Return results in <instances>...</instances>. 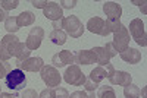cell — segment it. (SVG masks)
Returning a JSON list of instances; mask_svg holds the SVG:
<instances>
[{
  "label": "cell",
  "instance_id": "6da1fadb",
  "mask_svg": "<svg viewBox=\"0 0 147 98\" xmlns=\"http://www.w3.org/2000/svg\"><path fill=\"white\" fill-rule=\"evenodd\" d=\"M5 87H7L9 89H13L15 92L24 89V87H27V78L24 75V70L16 67L7 72L5 76Z\"/></svg>",
  "mask_w": 147,
  "mask_h": 98
},
{
  "label": "cell",
  "instance_id": "7a4b0ae2",
  "mask_svg": "<svg viewBox=\"0 0 147 98\" xmlns=\"http://www.w3.org/2000/svg\"><path fill=\"white\" fill-rule=\"evenodd\" d=\"M18 43H19V38L15 37L13 34H7L3 37L2 43H0V60L2 62H7L13 56Z\"/></svg>",
  "mask_w": 147,
  "mask_h": 98
},
{
  "label": "cell",
  "instance_id": "3957f363",
  "mask_svg": "<svg viewBox=\"0 0 147 98\" xmlns=\"http://www.w3.org/2000/svg\"><path fill=\"white\" fill-rule=\"evenodd\" d=\"M62 28H65L66 34L71 35L72 38H80V37H82L84 34V25L81 23V21L77 18V16H65L62 19Z\"/></svg>",
  "mask_w": 147,
  "mask_h": 98
},
{
  "label": "cell",
  "instance_id": "277c9868",
  "mask_svg": "<svg viewBox=\"0 0 147 98\" xmlns=\"http://www.w3.org/2000/svg\"><path fill=\"white\" fill-rule=\"evenodd\" d=\"M112 45H113L116 53H122L128 48V45H129V32H128V28L125 25H121L113 32Z\"/></svg>",
  "mask_w": 147,
  "mask_h": 98
},
{
  "label": "cell",
  "instance_id": "5b68a950",
  "mask_svg": "<svg viewBox=\"0 0 147 98\" xmlns=\"http://www.w3.org/2000/svg\"><path fill=\"white\" fill-rule=\"evenodd\" d=\"M40 76L43 82L50 88H57L60 82H62V76L59 75V72L55 66H43L40 70Z\"/></svg>",
  "mask_w": 147,
  "mask_h": 98
},
{
  "label": "cell",
  "instance_id": "8992f818",
  "mask_svg": "<svg viewBox=\"0 0 147 98\" xmlns=\"http://www.w3.org/2000/svg\"><path fill=\"white\" fill-rule=\"evenodd\" d=\"M129 34L132 37V40L136 41L138 45L141 47H146L147 45V35H146V31H144V23L141 19H132L131 23H129Z\"/></svg>",
  "mask_w": 147,
  "mask_h": 98
},
{
  "label": "cell",
  "instance_id": "52a82bcc",
  "mask_svg": "<svg viewBox=\"0 0 147 98\" xmlns=\"http://www.w3.org/2000/svg\"><path fill=\"white\" fill-rule=\"evenodd\" d=\"M63 79L69 83V85H74V87H81V85L85 83V81H87V78H85V75L81 72V69L77 66V65H71L65 75H63Z\"/></svg>",
  "mask_w": 147,
  "mask_h": 98
},
{
  "label": "cell",
  "instance_id": "ba28073f",
  "mask_svg": "<svg viewBox=\"0 0 147 98\" xmlns=\"http://www.w3.org/2000/svg\"><path fill=\"white\" fill-rule=\"evenodd\" d=\"M43 37H44V31L43 28L40 27H34L31 28L28 37H27V41H25V45L28 50H37L40 45H41V41H43Z\"/></svg>",
  "mask_w": 147,
  "mask_h": 98
},
{
  "label": "cell",
  "instance_id": "9c48e42d",
  "mask_svg": "<svg viewBox=\"0 0 147 98\" xmlns=\"http://www.w3.org/2000/svg\"><path fill=\"white\" fill-rule=\"evenodd\" d=\"M13 65H15L18 69L27 70V72H38V70H41V67L44 66L41 57H30V59H27V60H24V62H18V60H15Z\"/></svg>",
  "mask_w": 147,
  "mask_h": 98
},
{
  "label": "cell",
  "instance_id": "30bf717a",
  "mask_svg": "<svg viewBox=\"0 0 147 98\" xmlns=\"http://www.w3.org/2000/svg\"><path fill=\"white\" fill-rule=\"evenodd\" d=\"M44 12V16L52 21V22H56V21H60L63 19V12H62V7L59 6V3L56 2H47V6L43 9Z\"/></svg>",
  "mask_w": 147,
  "mask_h": 98
},
{
  "label": "cell",
  "instance_id": "8fae6325",
  "mask_svg": "<svg viewBox=\"0 0 147 98\" xmlns=\"http://www.w3.org/2000/svg\"><path fill=\"white\" fill-rule=\"evenodd\" d=\"M52 63L55 65V67H63L66 65L75 63V56H74L72 51H69V50L59 51L52 57Z\"/></svg>",
  "mask_w": 147,
  "mask_h": 98
},
{
  "label": "cell",
  "instance_id": "7c38bea8",
  "mask_svg": "<svg viewBox=\"0 0 147 98\" xmlns=\"http://www.w3.org/2000/svg\"><path fill=\"white\" fill-rule=\"evenodd\" d=\"M107 79L112 85H121V87H128L132 82V76L128 72H124V70H115Z\"/></svg>",
  "mask_w": 147,
  "mask_h": 98
},
{
  "label": "cell",
  "instance_id": "4fadbf2b",
  "mask_svg": "<svg viewBox=\"0 0 147 98\" xmlns=\"http://www.w3.org/2000/svg\"><path fill=\"white\" fill-rule=\"evenodd\" d=\"M103 12L106 13L107 19H119L122 15V7L116 2H105L103 3Z\"/></svg>",
  "mask_w": 147,
  "mask_h": 98
},
{
  "label": "cell",
  "instance_id": "5bb4252c",
  "mask_svg": "<svg viewBox=\"0 0 147 98\" xmlns=\"http://www.w3.org/2000/svg\"><path fill=\"white\" fill-rule=\"evenodd\" d=\"M121 59L124 60V62H127L128 65H137L141 62V53L137 50V48H127L125 51L119 53Z\"/></svg>",
  "mask_w": 147,
  "mask_h": 98
},
{
  "label": "cell",
  "instance_id": "9a60e30c",
  "mask_svg": "<svg viewBox=\"0 0 147 98\" xmlns=\"http://www.w3.org/2000/svg\"><path fill=\"white\" fill-rule=\"evenodd\" d=\"M75 63L88 66V65L96 63V57H94L91 50H81V51H78L75 54Z\"/></svg>",
  "mask_w": 147,
  "mask_h": 98
},
{
  "label": "cell",
  "instance_id": "2e32d148",
  "mask_svg": "<svg viewBox=\"0 0 147 98\" xmlns=\"http://www.w3.org/2000/svg\"><path fill=\"white\" fill-rule=\"evenodd\" d=\"M91 51L96 57V63H99L100 66H106L107 63H110L109 62L110 57H109L107 51L105 50V47H94V48H91Z\"/></svg>",
  "mask_w": 147,
  "mask_h": 98
},
{
  "label": "cell",
  "instance_id": "e0dca14e",
  "mask_svg": "<svg viewBox=\"0 0 147 98\" xmlns=\"http://www.w3.org/2000/svg\"><path fill=\"white\" fill-rule=\"evenodd\" d=\"M103 28H105V21L102 18H99V16H94V18H91L87 22V29L91 34H99L100 35L102 31H103Z\"/></svg>",
  "mask_w": 147,
  "mask_h": 98
},
{
  "label": "cell",
  "instance_id": "ac0fdd59",
  "mask_svg": "<svg viewBox=\"0 0 147 98\" xmlns=\"http://www.w3.org/2000/svg\"><path fill=\"white\" fill-rule=\"evenodd\" d=\"M35 21V15L32 13V12H22L21 15L16 16V22H18V27L22 28V27H30L32 25Z\"/></svg>",
  "mask_w": 147,
  "mask_h": 98
},
{
  "label": "cell",
  "instance_id": "d6986e66",
  "mask_svg": "<svg viewBox=\"0 0 147 98\" xmlns=\"http://www.w3.org/2000/svg\"><path fill=\"white\" fill-rule=\"evenodd\" d=\"M30 54H31V50H28L25 43H18L16 48H15V53H13V57H16L18 62H24V60L30 59Z\"/></svg>",
  "mask_w": 147,
  "mask_h": 98
},
{
  "label": "cell",
  "instance_id": "ffe728a7",
  "mask_svg": "<svg viewBox=\"0 0 147 98\" xmlns=\"http://www.w3.org/2000/svg\"><path fill=\"white\" fill-rule=\"evenodd\" d=\"M49 38L56 45H63L66 43V34L62 29H53L50 32V35H49Z\"/></svg>",
  "mask_w": 147,
  "mask_h": 98
},
{
  "label": "cell",
  "instance_id": "44dd1931",
  "mask_svg": "<svg viewBox=\"0 0 147 98\" xmlns=\"http://www.w3.org/2000/svg\"><path fill=\"white\" fill-rule=\"evenodd\" d=\"M105 78H107V72H106V69H105L103 66L94 67V69L91 70V73H90V76H88V79H91V81L96 82V83H99V82L103 81Z\"/></svg>",
  "mask_w": 147,
  "mask_h": 98
},
{
  "label": "cell",
  "instance_id": "7402d4cb",
  "mask_svg": "<svg viewBox=\"0 0 147 98\" xmlns=\"http://www.w3.org/2000/svg\"><path fill=\"white\" fill-rule=\"evenodd\" d=\"M140 94H141V91H140V88L137 87V85L129 83L128 87H124V95H125V98H138Z\"/></svg>",
  "mask_w": 147,
  "mask_h": 98
},
{
  "label": "cell",
  "instance_id": "603a6c76",
  "mask_svg": "<svg viewBox=\"0 0 147 98\" xmlns=\"http://www.w3.org/2000/svg\"><path fill=\"white\" fill-rule=\"evenodd\" d=\"M96 95L99 98H116V94H115L112 87H100V88H97V94Z\"/></svg>",
  "mask_w": 147,
  "mask_h": 98
},
{
  "label": "cell",
  "instance_id": "cb8c5ba5",
  "mask_svg": "<svg viewBox=\"0 0 147 98\" xmlns=\"http://www.w3.org/2000/svg\"><path fill=\"white\" fill-rule=\"evenodd\" d=\"M5 28L9 34H13L19 29L18 27V22H16V16H7L6 21H5Z\"/></svg>",
  "mask_w": 147,
  "mask_h": 98
},
{
  "label": "cell",
  "instance_id": "d4e9b609",
  "mask_svg": "<svg viewBox=\"0 0 147 98\" xmlns=\"http://www.w3.org/2000/svg\"><path fill=\"white\" fill-rule=\"evenodd\" d=\"M96 97H97L96 92L87 94V92H84V91H75V92H72L69 95V98H96Z\"/></svg>",
  "mask_w": 147,
  "mask_h": 98
},
{
  "label": "cell",
  "instance_id": "484cf974",
  "mask_svg": "<svg viewBox=\"0 0 147 98\" xmlns=\"http://www.w3.org/2000/svg\"><path fill=\"white\" fill-rule=\"evenodd\" d=\"M19 5L18 0H2V9L3 10H10V9H16Z\"/></svg>",
  "mask_w": 147,
  "mask_h": 98
},
{
  "label": "cell",
  "instance_id": "4316f807",
  "mask_svg": "<svg viewBox=\"0 0 147 98\" xmlns=\"http://www.w3.org/2000/svg\"><path fill=\"white\" fill-rule=\"evenodd\" d=\"M38 98H56V91H55V88H47V89H44V91L38 95Z\"/></svg>",
  "mask_w": 147,
  "mask_h": 98
},
{
  "label": "cell",
  "instance_id": "83f0119b",
  "mask_svg": "<svg viewBox=\"0 0 147 98\" xmlns=\"http://www.w3.org/2000/svg\"><path fill=\"white\" fill-rule=\"evenodd\" d=\"M84 87H85V89H87L88 92H96V89L99 88V83L93 82L91 79H87V81H85V83H84Z\"/></svg>",
  "mask_w": 147,
  "mask_h": 98
},
{
  "label": "cell",
  "instance_id": "f1b7e54d",
  "mask_svg": "<svg viewBox=\"0 0 147 98\" xmlns=\"http://www.w3.org/2000/svg\"><path fill=\"white\" fill-rule=\"evenodd\" d=\"M55 91H56V98H69V92H68V89H65V88L57 87Z\"/></svg>",
  "mask_w": 147,
  "mask_h": 98
},
{
  "label": "cell",
  "instance_id": "f546056e",
  "mask_svg": "<svg viewBox=\"0 0 147 98\" xmlns=\"http://www.w3.org/2000/svg\"><path fill=\"white\" fill-rule=\"evenodd\" d=\"M105 50L107 51V54H109V57L112 59V57H115L118 53L115 51V48H113V45H112V43H106V45H105Z\"/></svg>",
  "mask_w": 147,
  "mask_h": 98
},
{
  "label": "cell",
  "instance_id": "4dcf8cb0",
  "mask_svg": "<svg viewBox=\"0 0 147 98\" xmlns=\"http://www.w3.org/2000/svg\"><path fill=\"white\" fill-rule=\"evenodd\" d=\"M22 98H38V94L34 89H25L22 92Z\"/></svg>",
  "mask_w": 147,
  "mask_h": 98
},
{
  "label": "cell",
  "instance_id": "1f68e13d",
  "mask_svg": "<svg viewBox=\"0 0 147 98\" xmlns=\"http://www.w3.org/2000/svg\"><path fill=\"white\" fill-rule=\"evenodd\" d=\"M31 5L34 7H37V9H44L47 6V2H44V0H32Z\"/></svg>",
  "mask_w": 147,
  "mask_h": 98
},
{
  "label": "cell",
  "instance_id": "d6a6232c",
  "mask_svg": "<svg viewBox=\"0 0 147 98\" xmlns=\"http://www.w3.org/2000/svg\"><path fill=\"white\" fill-rule=\"evenodd\" d=\"M60 5H62L65 9H74L77 5V0H72V2H66V0H60Z\"/></svg>",
  "mask_w": 147,
  "mask_h": 98
},
{
  "label": "cell",
  "instance_id": "836d02e7",
  "mask_svg": "<svg viewBox=\"0 0 147 98\" xmlns=\"http://www.w3.org/2000/svg\"><path fill=\"white\" fill-rule=\"evenodd\" d=\"M6 73H7V69H6V62H2V60H0V79H5Z\"/></svg>",
  "mask_w": 147,
  "mask_h": 98
},
{
  "label": "cell",
  "instance_id": "e575fe53",
  "mask_svg": "<svg viewBox=\"0 0 147 98\" xmlns=\"http://www.w3.org/2000/svg\"><path fill=\"white\" fill-rule=\"evenodd\" d=\"M106 72H107V78L112 75V73L115 72V69H113V66H112V63H107L106 65Z\"/></svg>",
  "mask_w": 147,
  "mask_h": 98
},
{
  "label": "cell",
  "instance_id": "d590c367",
  "mask_svg": "<svg viewBox=\"0 0 147 98\" xmlns=\"http://www.w3.org/2000/svg\"><path fill=\"white\" fill-rule=\"evenodd\" d=\"M6 18H7L6 10H3L2 7H0V22H2V21H6Z\"/></svg>",
  "mask_w": 147,
  "mask_h": 98
},
{
  "label": "cell",
  "instance_id": "8d00e7d4",
  "mask_svg": "<svg viewBox=\"0 0 147 98\" xmlns=\"http://www.w3.org/2000/svg\"><path fill=\"white\" fill-rule=\"evenodd\" d=\"M0 98H16V94H7V92H2Z\"/></svg>",
  "mask_w": 147,
  "mask_h": 98
},
{
  "label": "cell",
  "instance_id": "74e56055",
  "mask_svg": "<svg viewBox=\"0 0 147 98\" xmlns=\"http://www.w3.org/2000/svg\"><path fill=\"white\" fill-rule=\"evenodd\" d=\"M53 28H55V29H60V28H62V19L53 22Z\"/></svg>",
  "mask_w": 147,
  "mask_h": 98
},
{
  "label": "cell",
  "instance_id": "f35d334b",
  "mask_svg": "<svg viewBox=\"0 0 147 98\" xmlns=\"http://www.w3.org/2000/svg\"><path fill=\"white\" fill-rule=\"evenodd\" d=\"M0 6H2V2H0Z\"/></svg>",
  "mask_w": 147,
  "mask_h": 98
},
{
  "label": "cell",
  "instance_id": "ab89813d",
  "mask_svg": "<svg viewBox=\"0 0 147 98\" xmlns=\"http://www.w3.org/2000/svg\"><path fill=\"white\" fill-rule=\"evenodd\" d=\"M0 95H2V91H0Z\"/></svg>",
  "mask_w": 147,
  "mask_h": 98
}]
</instances>
